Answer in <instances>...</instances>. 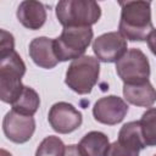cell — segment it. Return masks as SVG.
<instances>
[{"label": "cell", "mask_w": 156, "mask_h": 156, "mask_svg": "<svg viewBox=\"0 0 156 156\" xmlns=\"http://www.w3.org/2000/svg\"><path fill=\"white\" fill-rule=\"evenodd\" d=\"M119 33L130 41L146 40L154 30L150 1H121Z\"/></svg>", "instance_id": "obj_1"}, {"label": "cell", "mask_w": 156, "mask_h": 156, "mask_svg": "<svg viewBox=\"0 0 156 156\" xmlns=\"http://www.w3.org/2000/svg\"><path fill=\"white\" fill-rule=\"evenodd\" d=\"M26 73V65L15 51L0 52V99L12 104L23 89L21 82Z\"/></svg>", "instance_id": "obj_2"}, {"label": "cell", "mask_w": 156, "mask_h": 156, "mask_svg": "<svg viewBox=\"0 0 156 156\" xmlns=\"http://www.w3.org/2000/svg\"><path fill=\"white\" fill-rule=\"evenodd\" d=\"M101 16V9L93 0H62L56 5V17L65 27H90Z\"/></svg>", "instance_id": "obj_3"}, {"label": "cell", "mask_w": 156, "mask_h": 156, "mask_svg": "<svg viewBox=\"0 0 156 156\" xmlns=\"http://www.w3.org/2000/svg\"><path fill=\"white\" fill-rule=\"evenodd\" d=\"M91 27H65L54 39V50L58 61L77 60L83 56L93 39Z\"/></svg>", "instance_id": "obj_4"}, {"label": "cell", "mask_w": 156, "mask_h": 156, "mask_svg": "<svg viewBox=\"0 0 156 156\" xmlns=\"http://www.w3.org/2000/svg\"><path fill=\"white\" fill-rule=\"evenodd\" d=\"M100 74L99 60L93 56H82L73 60L67 68L65 83L79 95L89 94L98 83Z\"/></svg>", "instance_id": "obj_5"}, {"label": "cell", "mask_w": 156, "mask_h": 156, "mask_svg": "<svg viewBox=\"0 0 156 156\" xmlns=\"http://www.w3.org/2000/svg\"><path fill=\"white\" fill-rule=\"evenodd\" d=\"M116 71L124 84H140L149 80L150 63L140 49L132 48L116 62Z\"/></svg>", "instance_id": "obj_6"}, {"label": "cell", "mask_w": 156, "mask_h": 156, "mask_svg": "<svg viewBox=\"0 0 156 156\" xmlns=\"http://www.w3.org/2000/svg\"><path fill=\"white\" fill-rule=\"evenodd\" d=\"M145 146L139 121H133L119 129L118 139L110 144L105 156H139Z\"/></svg>", "instance_id": "obj_7"}, {"label": "cell", "mask_w": 156, "mask_h": 156, "mask_svg": "<svg viewBox=\"0 0 156 156\" xmlns=\"http://www.w3.org/2000/svg\"><path fill=\"white\" fill-rule=\"evenodd\" d=\"M51 128L60 134H68L80 127L82 113L71 104L60 101L51 106L48 115Z\"/></svg>", "instance_id": "obj_8"}, {"label": "cell", "mask_w": 156, "mask_h": 156, "mask_svg": "<svg viewBox=\"0 0 156 156\" xmlns=\"http://www.w3.org/2000/svg\"><path fill=\"white\" fill-rule=\"evenodd\" d=\"M93 51L99 61L117 62L127 52V39L119 32L101 34L94 40Z\"/></svg>", "instance_id": "obj_9"}, {"label": "cell", "mask_w": 156, "mask_h": 156, "mask_svg": "<svg viewBox=\"0 0 156 156\" xmlns=\"http://www.w3.org/2000/svg\"><path fill=\"white\" fill-rule=\"evenodd\" d=\"M2 130L9 140L23 144L32 138L35 130V121L33 116H26L11 110L4 117Z\"/></svg>", "instance_id": "obj_10"}, {"label": "cell", "mask_w": 156, "mask_h": 156, "mask_svg": "<svg viewBox=\"0 0 156 156\" xmlns=\"http://www.w3.org/2000/svg\"><path fill=\"white\" fill-rule=\"evenodd\" d=\"M127 112L128 105L122 98L116 95H108L99 99L93 107L94 118L98 122L108 126H113L122 122Z\"/></svg>", "instance_id": "obj_11"}, {"label": "cell", "mask_w": 156, "mask_h": 156, "mask_svg": "<svg viewBox=\"0 0 156 156\" xmlns=\"http://www.w3.org/2000/svg\"><path fill=\"white\" fill-rule=\"evenodd\" d=\"M29 56L33 62L41 68H54L58 60L54 50V40L46 37H38L29 44Z\"/></svg>", "instance_id": "obj_12"}, {"label": "cell", "mask_w": 156, "mask_h": 156, "mask_svg": "<svg viewBox=\"0 0 156 156\" xmlns=\"http://www.w3.org/2000/svg\"><path fill=\"white\" fill-rule=\"evenodd\" d=\"M17 18L23 27L37 30L41 28L46 21L45 6L35 0L22 1L17 9Z\"/></svg>", "instance_id": "obj_13"}, {"label": "cell", "mask_w": 156, "mask_h": 156, "mask_svg": "<svg viewBox=\"0 0 156 156\" xmlns=\"http://www.w3.org/2000/svg\"><path fill=\"white\" fill-rule=\"evenodd\" d=\"M123 96L132 105L150 107L156 101V90L149 80L140 84H124Z\"/></svg>", "instance_id": "obj_14"}, {"label": "cell", "mask_w": 156, "mask_h": 156, "mask_svg": "<svg viewBox=\"0 0 156 156\" xmlns=\"http://www.w3.org/2000/svg\"><path fill=\"white\" fill-rule=\"evenodd\" d=\"M110 141L106 134L101 132H89L79 141L78 147L83 156H105Z\"/></svg>", "instance_id": "obj_15"}, {"label": "cell", "mask_w": 156, "mask_h": 156, "mask_svg": "<svg viewBox=\"0 0 156 156\" xmlns=\"http://www.w3.org/2000/svg\"><path fill=\"white\" fill-rule=\"evenodd\" d=\"M11 105H12V110L18 113L26 116H33L38 111V107L40 105V98L33 88L24 85L21 94Z\"/></svg>", "instance_id": "obj_16"}, {"label": "cell", "mask_w": 156, "mask_h": 156, "mask_svg": "<svg viewBox=\"0 0 156 156\" xmlns=\"http://www.w3.org/2000/svg\"><path fill=\"white\" fill-rule=\"evenodd\" d=\"M141 135L146 146H156V107L146 110L140 121Z\"/></svg>", "instance_id": "obj_17"}, {"label": "cell", "mask_w": 156, "mask_h": 156, "mask_svg": "<svg viewBox=\"0 0 156 156\" xmlns=\"http://www.w3.org/2000/svg\"><path fill=\"white\" fill-rule=\"evenodd\" d=\"M66 146L58 136L49 135L39 144L35 156H65Z\"/></svg>", "instance_id": "obj_18"}, {"label": "cell", "mask_w": 156, "mask_h": 156, "mask_svg": "<svg viewBox=\"0 0 156 156\" xmlns=\"http://www.w3.org/2000/svg\"><path fill=\"white\" fill-rule=\"evenodd\" d=\"M146 41H147L149 49H150V50H151V52L156 56V29H154V30L149 34V37H147V39H146Z\"/></svg>", "instance_id": "obj_19"}, {"label": "cell", "mask_w": 156, "mask_h": 156, "mask_svg": "<svg viewBox=\"0 0 156 156\" xmlns=\"http://www.w3.org/2000/svg\"><path fill=\"white\" fill-rule=\"evenodd\" d=\"M65 156H83V154L80 152L78 145H68L66 146Z\"/></svg>", "instance_id": "obj_20"}, {"label": "cell", "mask_w": 156, "mask_h": 156, "mask_svg": "<svg viewBox=\"0 0 156 156\" xmlns=\"http://www.w3.org/2000/svg\"><path fill=\"white\" fill-rule=\"evenodd\" d=\"M1 156H11V154H9L6 150H4V149H1Z\"/></svg>", "instance_id": "obj_21"}, {"label": "cell", "mask_w": 156, "mask_h": 156, "mask_svg": "<svg viewBox=\"0 0 156 156\" xmlns=\"http://www.w3.org/2000/svg\"><path fill=\"white\" fill-rule=\"evenodd\" d=\"M154 156H156V155H154Z\"/></svg>", "instance_id": "obj_22"}]
</instances>
